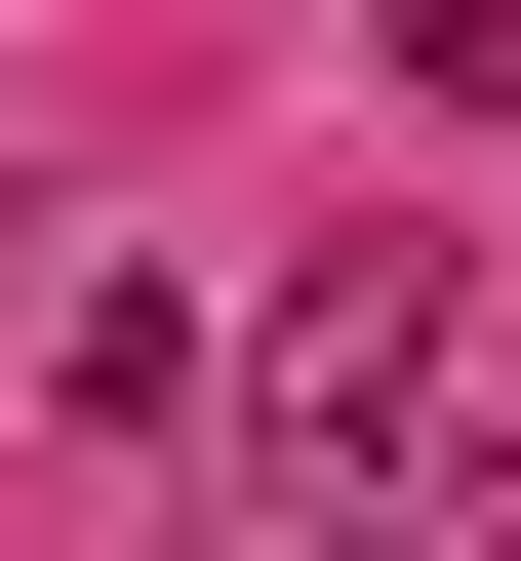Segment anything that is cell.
<instances>
[{
	"label": "cell",
	"instance_id": "cell-2",
	"mask_svg": "<svg viewBox=\"0 0 521 561\" xmlns=\"http://www.w3.org/2000/svg\"><path fill=\"white\" fill-rule=\"evenodd\" d=\"M401 81H441V121H521V0H401Z\"/></svg>",
	"mask_w": 521,
	"mask_h": 561
},
{
	"label": "cell",
	"instance_id": "cell-1",
	"mask_svg": "<svg viewBox=\"0 0 521 561\" xmlns=\"http://www.w3.org/2000/svg\"><path fill=\"white\" fill-rule=\"evenodd\" d=\"M241 401H281V442H401V401H441V241H281Z\"/></svg>",
	"mask_w": 521,
	"mask_h": 561
}]
</instances>
